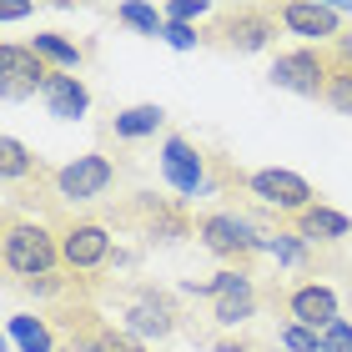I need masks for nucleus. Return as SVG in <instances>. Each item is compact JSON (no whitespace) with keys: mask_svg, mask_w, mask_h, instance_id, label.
I'll return each instance as SVG.
<instances>
[{"mask_svg":"<svg viewBox=\"0 0 352 352\" xmlns=\"http://www.w3.org/2000/svg\"><path fill=\"white\" fill-rule=\"evenodd\" d=\"M0 262L15 282H36V277H51L60 262V236L36 217H21L15 206L6 201V221H0Z\"/></svg>","mask_w":352,"mask_h":352,"instance_id":"1","label":"nucleus"},{"mask_svg":"<svg viewBox=\"0 0 352 352\" xmlns=\"http://www.w3.org/2000/svg\"><path fill=\"white\" fill-rule=\"evenodd\" d=\"M10 338L21 352H56V327L51 317H36V312H15L10 317Z\"/></svg>","mask_w":352,"mask_h":352,"instance_id":"18","label":"nucleus"},{"mask_svg":"<svg viewBox=\"0 0 352 352\" xmlns=\"http://www.w3.org/2000/svg\"><path fill=\"white\" fill-rule=\"evenodd\" d=\"M247 197L262 206V212H277V221L307 212V206L317 201V191L307 176L297 171H282V166H267V171H247Z\"/></svg>","mask_w":352,"mask_h":352,"instance_id":"7","label":"nucleus"},{"mask_svg":"<svg viewBox=\"0 0 352 352\" xmlns=\"http://www.w3.org/2000/svg\"><path fill=\"white\" fill-rule=\"evenodd\" d=\"M212 6H206V0H171V6L162 10L171 25H186V21H197V15H206Z\"/></svg>","mask_w":352,"mask_h":352,"instance_id":"25","label":"nucleus"},{"mask_svg":"<svg viewBox=\"0 0 352 352\" xmlns=\"http://www.w3.org/2000/svg\"><path fill=\"white\" fill-rule=\"evenodd\" d=\"M41 101H45V111H51L56 121H76V116L91 111V86L81 81V76H71V71H56Z\"/></svg>","mask_w":352,"mask_h":352,"instance_id":"16","label":"nucleus"},{"mask_svg":"<svg viewBox=\"0 0 352 352\" xmlns=\"http://www.w3.org/2000/svg\"><path fill=\"white\" fill-rule=\"evenodd\" d=\"M277 342L287 352H322V332H307V327H297V322H282Z\"/></svg>","mask_w":352,"mask_h":352,"instance_id":"24","label":"nucleus"},{"mask_svg":"<svg viewBox=\"0 0 352 352\" xmlns=\"http://www.w3.org/2000/svg\"><path fill=\"white\" fill-rule=\"evenodd\" d=\"M182 292H197V297L212 302V317H217L221 327H242L247 317H257V302H262L252 272H236V267L217 272L212 282H186Z\"/></svg>","mask_w":352,"mask_h":352,"instance_id":"4","label":"nucleus"},{"mask_svg":"<svg viewBox=\"0 0 352 352\" xmlns=\"http://www.w3.org/2000/svg\"><path fill=\"white\" fill-rule=\"evenodd\" d=\"M0 176H6V186H15L21 176H36V182H41V176H56V171H45L41 156H30L15 136H6V141H0Z\"/></svg>","mask_w":352,"mask_h":352,"instance_id":"19","label":"nucleus"},{"mask_svg":"<svg viewBox=\"0 0 352 352\" xmlns=\"http://www.w3.org/2000/svg\"><path fill=\"white\" fill-rule=\"evenodd\" d=\"M176 297L166 287H151V282H136L121 292V327L131 332V338H171L176 332Z\"/></svg>","mask_w":352,"mask_h":352,"instance_id":"5","label":"nucleus"},{"mask_svg":"<svg viewBox=\"0 0 352 352\" xmlns=\"http://www.w3.org/2000/svg\"><path fill=\"white\" fill-rule=\"evenodd\" d=\"M116 21H121V25H131V30H141V36H162V30H166V15H162V10H151V6H121V10H116Z\"/></svg>","mask_w":352,"mask_h":352,"instance_id":"22","label":"nucleus"},{"mask_svg":"<svg viewBox=\"0 0 352 352\" xmlns=\"http://www.w3.org/2000/svg\"><path fill=\"white\" fill-rule=\"evenodd\" d=\"M30 6H21V0H10V6H0V21H25Z\"/></svg>","mask_w":352,"mask_h":352,"instance_id":"30","label":"nucleus"},{"mask_svg":"<svg viewBox=\"0 0 352 352\" xmlns=\"http://www.w3.org/2000/svg\"><path fill=\"white\" fill-rule=\"evenodd\" d=\"M162 176L171 182L176 197H206L212 166H206V151L197 146V141H186L182 131H171L162 141Z\"/></svg>","mask_w":352,"mask_h":352,"instance_id":"11","label":"nucleus"},{"mask_svg":"<svg viewBox=\"0 0 352 352\" xmlns=\"http://www.w3.org/2000/svg\"><path fill=\"white\" fill-rule=\"evenodd\" d=\"M30 45H36V51L51 60L56 71H71V76H76V66L86 60V51H81L76 41H66L60 30H41V36H30Z\"/></svg>","mask_w":352,"mask_h":352,"instance_id":"21","label":"nucleus"},{"mask_svg":"<svg viewBox=\"0 0 352 352\" xmlns=\"http://www.w3.org/2000/svg\"><path fill=\"white\" fill-rule=\"evenodd\" d=\"M282 227H292L307 247H338L342 236H352V221L338 212V206H327V201H312L307 212H297V217H287Z\"/></svg>","mask_w":352,"mask_h":352,"instance_id":"15","label":"nucleus"},{"mask_svg":"<svg viewBox=\"0 0 352 352\" xmlns=\"http://www.w3.org/2000/svg\"><path fill=\"white\" fill-rule=\"evenodd\" d=\"M327 76H332L327 45H297V51H282L277 60H272L267 81L277 91H292V96H322Z\"/></svg>","mask_w":352,"mask_h":352,"instance_id":"8","label":"nucleus"},{"mask_svg":"<svg viewBox=\"0 0 352 352\" xmlns=\"http://www.w3.org/2000/svg\"><path fill=\"white\" fill-rule=\"evenodd\" d=\"M277 6H221L212 15V25L201 30V45L212 51H227V56H252V51H267L272 36H277Z\"/></svg>","mask_w":352,"mask_h":352,"instance_id":"2","label":"nucleus"},{"mask_svg":"<svg viewBox=\"0 0 352 352\" xmlns=\"http://www.w3.org/2000/svg\"><path fill=\"white\" fill-rule=\"evenodd\" d=\"M282 307H287V322H297V327H307V332H327L342 317V302H338V292H332L327 282H302V287H292V292L282 297Z\"/></svg>","mask_w":352,"mask_h":352,"instance_id":"13","label":"nucleus"},{"mask_svg":"<svg viewBox=\"0 0 352 352\" xmlns=\"http://www.w3.org/2000/svg\"><path fill=\"white\" fill-rule=\"evenodd\" d=\"M322 352H352V322L338 317L327 332H322Z\"/></svg>","mask_w":352,"mask_h":352,"instance_id":"27","label":"nucleus"},{"mask_svg":"<svg viewBox=\"0 0 352 352\" xmlns=\"http://www.w3.org/2000/svg\"><path fill=\"white\" fill-rule=\"evenodd\" d=\"M322 101H327L332 111H342V116H352V71H347V66H332Z\"/></svg>","mask_w":352,"mask_h":352,"instance_id":"23","label":"nucleus"},{"mask_svg":"<svg viewBox=\"0 0 352 352\" xmlns=\"http://www.w3.org/2000/svg\"><path fill=\"white\" fill-rule=\"evenodd\" d=\"M262 252H272V257H277L282 267H312L317 262V252L302 242V236L292 232V227H277V232H267L262 236Z\"/></svg>","mask_w":352,"mask_h":352,"instance_id":"20","label":"nucleus"},{"mask_svg":"<svg viewBox=\"0 0 352 352\" xmlns=\"http://www.w3.org/2000/svg\"><path fill=\"white\" fill-rule=\"evenodd\" d=\"M60 262L66 272H101L111 262V227L106 221H60Z\"/></svg>","mask_w":352,"mask_h":352,"instance_id":"12","label":"nucleus"},{"mask_svg":"<svg viewBox=\"0 0 352 352\" xmlns=\"http://www.w3.org/2000/svg\"><path fill=\"white\" fill-rule=\"evenodd\" d=\"M277 21L292 30V36L312 41V45H332L342 36V10L338 6H312V0H287L277 6Z\"/></svg>","mask_w":352,"mask_h":352,"instance_id":"14","label":"nucleus"},{"mask_svg":"<svg viewBox=\"0 0 352 352\" xmlns=\"http://www.w3.org/2000/svg\"><path fill=\"white\" fill-rule=\"evenodd\" d=\"M212 347H217V352H272V347L257 342V338H217Z\"/></svg>","mask_w":352,"mask_h":352,"instance_id":"28","label":"nucleus"},{"mask_svg":"<svg viewBox=\"0 0 352 352\" xmlns=\"http://www.w3.org/2000/svg\"><path fill=\"white\" fill-rule=\"evenodd\" d=\"M111 182H116V162H111L106 151H86V156H76V162L56 166V176H51L60 201H96V197H106Z\"/></svg>","mask_w":352,"mask_h":352,"instance_id":"10","label":"nucleus"},{"mask_svg":"<svg viewBox=\"0 0 352 352\" xmlns=\"http://www.w3.org/2000/svg\"><path fill=\"white\" fill-rule=\"evenodd\" d=\"M51 76H56V66L36 51V45H15V41L0 45V96H6V101L45 96Z\"/></svg>","mask_w":352,"mask_h":352,"instance_id":"9","label":"nucleus"},{"mask_svg":"<svg viewBox=\"0 0 352 352\" xmlns=\"http://www.w3.org/2000/svg\"><path fill=\"white\" fill-rule=\"evenodd\" d=\"M197 236L206 242V252H217L221 262H232L236 272H252L267 232H257L247 217H236V212H201L197 217Z\"/></svg>","mask_w":352,"mask_h":352,"instance_id":"3","label":"nucleus"},{"mask_svg":"<svg viewBox=\"0 0 352 352\" xmlns=\"http://www.w3.org/2000/svg\"><path fill=\"white\" fill-rule=\"evenodd\" d=\"M162 126H166L162 106H126V111H116L111 131H116V141H141V136H156Z\"/></svg>","mask_w":352,"mask_h":352,"instance_id":"17","label":"nucleus"},{"mask_svg":"<svg viewBox=\"0 0 352 352\" xmlns=\"http://www.w3.org/2000/svg\"><path fill=\"white\" fill-rule=\"evenodd\" d=\"M121 221H131L151 242H182V236L197 232V221H191L182 197H151V191H136V197L121 206Z\"/></svg>","mask_w":352,"mask_h":352,"instance_id":"6","label":"nucleus"},{"mask_svg":"<svg viewBox=\"0 0 352 352\" xmlns=\"http://www.w3.org/2000/svg\"><path fill=\"white\" fill-rule=\"evenodd\" d=\"M162 41L176 45V51H197V45H201V30H197V25H171V21H166Z\"/></svg>","mask_w":352,"mask_h":352,"instance_id":"26","label":"nucleus"},{"mask_svg":"<svg viewBox=\"0 0 352 352\" xmlns=\"http://www.w3.org/2000/svg\"><path fill=\"white\" fill-rule=\"evenodd\" d=\"M327 56H332V66H347L352 71V30H342V36L327 45Z\"/></svg>","mask_w":352,"mask_h":352,"instance_id":"29","label":"nucleus"}]
</instances>
